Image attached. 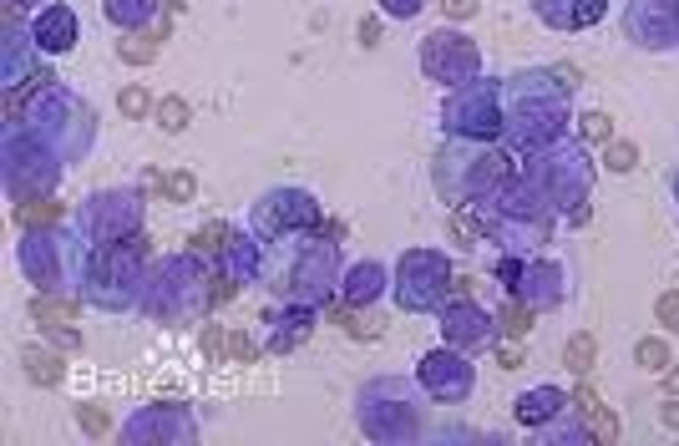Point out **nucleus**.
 <instances>
[{
    "label": "nucleus",
    "mask_w": 679,
    "mask_h": 446,
    "mask_svg": "<svg viewBox=\"0 0 679 446\" xmlns=\"http://www.w3.org/2000/svg\"><path fill=\"white\" fill-rule=\"evenodd\" d=\"M223 239H229V229H223V223H208V229L193 239V249H198V254H213V249H223Z\"/></svg>",
    "instance_id": "nucleus-26"
},
{
    "label": "nucleus",
    "mask_w": 679,
    "mask_h": 446,
    "mask_svg": "<svg viewBox=\"0 0 679 446\" xmlns=\"http://www.w3.org/2000/svg\"><path fill=\"white\" fill-rule=\"evenodd\" d=\"M441 11L451 21H467V16H477V0H441Z\"/></svg>",
    "instance_id": "nucleus-33"
},
{
    "label": "nucleus",
    "mask_w": 679,
    "mask_h": 446,
    "mask_svg": "<svg viewBox=\"0 0 679 446\" xmlns=\"http://www.w3.org/2000/svg\"><path fill=\"white\" fill-rule=\"evenodd\" d=\"M229 274H234V284H249V279L259 274V244H254V239H234V249H229Z\"/></svg>",
    "instance_id": "nucleus-16"
},
{
    "label": "nucleus",
    "mask_w": 679,
    "mask_h": 446,
    "mask_svg": "<svg viewBox=\"0 0 679 446\" xmlns=\"http://www.w3.org/2000/svg\"><path fill=\"white\" fill-rule=\"evenodd\" d=\"M654 315H659V325H664V330H679V294H659Z\"/></svg>",
    "instance_id": "nucleus-27"
},
{
    "label": "nucleus",
    "mask_w": 679,
    "mask_h": 446,
    "mask_svg": "<svg viewBox=\"0 0 679 446\" xmlns=\"http://www.w3.org/2000/svg\"><path fill=\"white\" fill-rule=\"evenodd\" d=\"M340 279V254L330 249V244H305L299 249V264L289 269V300H299V305H320L325 294H330V284Z\"/></svg>",
    "instance_id": "nucleus-4"
},
{
    "label": "nucleus",
    "mask_w": 679,
    "mask_h": 446,
    "mask_svg": "<svg viewBox=\"0 0 679 446\" xmlns=\"http://www.w3.org/2000/svg\"><path fill=\"white\" fill-rule=\"evenodd\" d=\"M188 117H193V112H188V102H183V97H163V102H158V122H163V132H183V127H188Z\"/></svg>",
    "instance_id": "nucleus-20"
},
{
    "label": "nucleus",
    "mask_w": 679,
    "mask_h": 446,
    "mask_svg": "<svg viewBox=\"0 0 679 446\" xmlns=\"http://www.w3.org/2000/svg\"><path fill=\"white\" fill-rule=\"evenodd\" d=\"M639 360H644V370H664L669 365V345L664 340H639Z\"/></svg>",
    "instance_id": "nucleus-25"
},
{
    "label": "nucleus",
    "mask_w": 679,
    "mask_h": 446,
    "mask_svg": "<svg viewBox=\"0 0 679 446\" xmlns=\"http://www.w3.org/2000/svg\"><path fill=\"white\" fill-rule=\"evenodd\" d=\"M77 416H82V426H87L92 436H107V431H112V416H107V411H97V406H82Z\"/></svg>",
    "instance_id": "nucleus-29"
},
{
    "label": "nucleus",
    "mask_w": 679,
    "mask_h": 446,
    "mask_svg": "<svg viewBox=\"0 0 679 446\" xmlns=\"http://www.w3.org/2000/svg\"><path fill=\"white\" fill-rule=\"evenodd\" d=\"M634 163H639V147H634V142H614V147H609V163H603V168H609V173H634Z\"/></svg>",
    "instance_id": "nucleus-23"
},
{
    "label": "nucleus",
    "mask_w": 679,
    "mask_h": 446,
    "mask_svg": "<svg viewBox=\"0 0 679 446\" xmlns=\"http://www.w3.org/2000/svg\"><path fill=\"white\" fill-rule=\"evenodd\" d=\"M31 31H36L41 51H71V46H77V16H71L66 6H46Z\"/></svg>",
    "instance_id": "nucleus-12"
},
{
    "label": "nucleus",
    "mask_w": 679,
    "mask_h": 446,
    "mask_svg": "<svg viewBox=\"0 0 679 446\" xmlns=\"http://www.w3.org/2000/svg\"><path fill=\"white\" fill-rule=\"evenodd\" d=\"M320 218V203L305 193V188H279V193H264L259 208H254V229L259 234H289V229H305V223Z\"/></svg>",
    "instance_id": "nucleus-6"
},
{
    "label": "nucleus",
    "mask_w": 679,
    "mask_h": 446,
    "mask_svg": "<svg viewBox=\"0 0 679 446\" xmlns=\"http://www.w3.org/2000/svg\"><path fill=\"white\" fill-rule=\"evenodd\" d=\"M142 16H153V6H147V0H107V21L132 26V21H142Z\"/></svg>",
    "instance_id": "nucleus-21"
},
{
    "label": "nucleus",
    "mask_w": 679,
    "mask_h": 446,
    "mask_svg": "<svg viewBox=\"0 0 679 446\" xmlns=\"http://www.w3.org/2000/svg\"><path fill=\"white\" fill-rule=\"evenodd\" d=\"M163 188H168V198H178V203H188V198H193V188H198V183H193V173H173V178H168V183H163Z\"/></svg>",
    "instance_id": "nucleus-30"
},
{
    "label": "nucleus",
    "mask_w": 679,
    "mask_h": 446,
    "mask_svg": "<svg viewBox=\"0 0 679 446\" xmlns=\"http://www.w3.org/2000/svg\"><path fill=\"white\" fill-rule=\"evenodd\" d=\"M472 365L462 355H451V350H431L421 355V386L436 396V401H467L472 396Z\"/></svg>",
    "instance_id": "nucleus-7"
},
{
    "label": "nucleus",
    "mask_w": 679,
    "mask_h": 446,
    "mask_svg": "<svg viewBox=\"0 0 679 446\" xmlns=\"http://www.w3.org/2000/svg\"><path fill=\"white\" fill-rule=\"evenodd\" d=\"M421 6H426V0H381V11H386V16H396V21H411Z\"/></svg>",
    "instance_id": "nucleus-31"
},
{
    "label": "nucleus",
    "mask_w": 679,
    "mask_h": 446,
    "mask_svg": "<svg viewBox=\"0 0 679 446\" xmlns=\"http://www.w3.org/2000/svg\"><path fill=\"white\" fill-rule=\"evenodd\" d=\"M26 376H31L36 386H56V381H61V360L46 355V350H26Z\"/></svg>",
    "instance_id": "nucleus-18"
},
{
    "label": "nucleus",
    "mask_w": 679,
    "mask_h": 446,
    "mask_svg": "<svg viewBox=\"0 0 679 446\" xmlns=\"http://www.w3.org/2000/svg\"><path fill=\"white\" fill-rule=\"evenodd\" d=\"M512 294H517L522 305H533V310L558 305V300H563V274H558V264H522Z\"/></svg>",
    "instance_id": "nucleus-9"
},
{
    "label": "nucleus",
    "mask_w": 679,
    "mask_h": 446,
    "mask_svg": "<svg viewBox=\"0 0 679 446\" xmlns=\"http://www.w3.org/2000/svg\"><path fill=\"white\" fill-rule=\"evenodd\" d=\"M497 320H502V325H497L502 335H527V330H533V305H522V300H507Z\"/></svg>",
    "instance_id": "nucleus-19"
},
{
    "label": "nucleus",
    "mask_w": 679,
    "mask_h": 446,
    "mask_svg": "<svg viewBox=\"0 0 679 446\" xmlns=\"http://www.w3.org/2000/svg\"><path fill=\"white\" fill-rule=\"evenodd\" d=\"M61 208L56 203H41V208H21V223H36V218H56Z\"/></svg>",
    "instance_id": "nucleus-34"
},
{
    "label": "nucleus",
    "mask_w": 679,
    "mask_h": 446,
    "mask_svg": "<svg viewBox=\"0 0 679 446\" xmlns=\"http://www.w3.org/2000/svg\"><path fill=\"white\" fill-rule=\"evenodd\" d=\"M234 355H239V360H249V355H254V345H249L244 335H234Z\"/></svg>",
    "instance_id": "nucleus-36"
},
{
    "label": "nucleus",
    "mask_w": 679,
    "mask_h": 446,
    "mask_svg": "<svg viewBox=\"0 0 679 446\" xmlns=\"http://www.w3.org/2000/svg\"><path fill=\"white\" fill-rule=\"evenodd\" d=\"M117 51H122L127 61H153V56H158V41H153V46H147V36H132V41H122Z\"/></svg>",
    "instance_id": "nucleus-28"
},
{
    "label": "nucleus",
    "mask_w": 679,
    "mask_h": 446,
    "mask_svg": "<svg viewBox=\"0 0 679 446\" xmlns=\"http://www.w3.org/2000/svg\"><path fill=\"white\" fill-rule=\"evenodd\" d=\"M558 411H568V396L558 386H533L527 396H517V406H512L517 426H548Z\"/></svg>",
    "instance_id": "nucleus-11"
},
{
    "label": "nucleus",
    "mask_w": 679,
    "mask_h": 446,
    "mask_svg": "<svg viewBox=\"0 0 679 446\" xmlns=\"http://www.w3.org/2000/svg\"><path fill=\"white\" fill-rule=\"evenodd\" d=\"M674 193H679V178H674Z\"/></svg>",
    "instance_id": "nucleus-38"
},
{
    "label": "nucleus",
    "mask_w": 679,
    "mask_h": 446,
    "mask_svg": "<svg viewBox=\"0 0 679 446\" xmlns=\"http://www.w3.org/2000/svg\"><path fill=\"white\" fill-rule=\"evenodd\" d=\"M381 284H386V269L375 264V259H365V264L345 269V294H350L355 305H370L375 294H381Z\"/></svg>",
    "instance_id": "nucleus-14"
},
{
    "label": "nucleus",
    "mask_w": 679,
    "mask_h": 446,
    "mask_svg": "<svg viewBox=\"0 0 679 446\" xmlns=\"http://www.w3.org/2000/svg\"><path fill=\"white\" fill-rule=\"evenodd\" d=\"M31 320H36V325H51V320H71V300H66V305H56V300H36V305H31Z\"/></svg>",
    "instance_id": "nucleus-24"
},
{
    "label": "nucleus",
    "mask_w": 679,
    "mask_h": 446,
    "mask_svg": "<svg viewBox=\"0 0 679 446\" xmlns=\"http://www.w3.org/2000/svg\"><path fill=\"white\" fill-rule=\"evenodd\" d=\"M558 163H563V168H553V178H538V183L548 188V198H563V188L583 193V188H588V158H583V153H573V147H563Z\"/></svg>",
    "instance_id": "nucleus-13"
},
{
    "label": "nucleus",
    "mask_w": 679,
    "mask_h": 446,
    "mask_svg": "<svg viewBox=\"0 0 679 446\" xmlns=\"http://www.w3.org/2000/svg\"><path fill=\"white\" fill-rule=\"evenodd\" d=\"M451 284V269L436 249H411L401 254V284H396V300L401 310H436L441 294Z\"/></svg>",
    "instance_id": "nucleus-3"
},
{
    "label": "nucleus",
    "mask_w": 679,
    "mask_h": 446,
    "mask_svg": "<svg viewBox=\"0 0 679 446\" xmlns=\"http://www.w3.org/2000/svg\"><path fill=\"white\" fill-rule=\"evenodd\" d=\"M664 386H669V396H679V370H669V381H664Z\"/></svg>",
    "instance_id": "nucleus-37"
},
{
    "label": "nucleus",
    "mask_w": 679,
    "mask_h": 446,
    "mask_svg": "<svg viewBox=\"0 0 679 446\" xmlns=\"http://www.w3.org/2000/svg\"><path fill=\"white\" fill-rule=\"evenodd\" d=\"M446 340L462 345V350H487L497 340V325H492V315L482 305H472L467 294H462V305L446 310Z\"/></svg>",
    "instance_id": "nucleus-8"
},
{
    "label": "nucleus",
    "mask_w": 679,
    "mask_h": 446,
    "mask_svg": "<svg viewBox=\"0 0 679 446\" xmlns=\"http://www.w3.org/2000/svg\"><path fill=\"white\" fill-rule=\"evenodd\" d=\"M659 421H664V426H669V431H679V401H669V406H664V411H659Z\"/></svg>",
    "instance_id": "nucleus-35"
},
{
    "label": "nucleus",
    "mask_w": 679,
    "mask_h": 446,
    "mask_svg": "<svg viewBox=\"0 0 679 446\" xmlns=\"http://www.w3.org/2000/svg\"><path fill=\"white\" fill-rule=\"evenodd\" d=\"M578 411L588 416V436H598L603 446H609V441H619V421H614V411L603 406V401H598V396H593L588 386L578 391Z\"/></svg>",
    "instance_id": "nucleus-15"
},
{
    "label": "nucleus",
    "mask_w": 679,
    "mask_h": 446,
    "mask_svg": "<svg viewBox=\"0 0 679 446\" xmlns=\"http://www.w3.org/2000/svg\"><path fill=\"white\" fill-rule=\"evenodd\" d=\"M477 66H482V56H477V46L462 31H431L421 41V71L431 82L467 87V82H477Z\"/></svg>",
    "instance_id": "nucleus-2"
},
{
    "label": "nucleus",
    "mask_w": 679,
    "mask_h": 446,
    "mask_svg": "<svg viewBox=\"0 0 679 446\" xmlns=\"http://www.w3.org/2000/svg\"><path fill=\"white\" fill-rule=\"evenodd\" d=\"M502 92L492 82H467L457 97L441 107V127L457 132V137H492L502 132Z\"/></svg>",
    "instance_id": "nucleus-1"
},
{
    "label": "nucleus",
    "mask_w": 679,
    "mask_h": 446,
    "mask_svg": "<svg viewBox=\"0 0 679 446\" xmlns=\"http://www.w3.org/2000/svg\"><path fill=\"white\" fill-rule=\"evenodd\" d=\"M593 360H598V340H593V335H573L568 350H563V365L573 370V376H588Z\"/></svg>",
    "instance_id": "nucleus-17"
},
{
    "label": "nucleus",
    "mask_w": 679,
    "mask_h": 446,
    "mask_svg": "<svg viewBox=\"0 0 679 446\" xmlns=\"http://www.w3.org/2000/svg\"><path fill=\"white\" fill-rule=\"evenodd\" d=\"M122 112H127V117H142V112H147V92H142V87H127V92H122Z\"/></svg>",
    "instance_id": "nucleus-32"
},
{
    "label": "nucleus",
    "mask_w": 679,
    "mask_h": 446,
    "mask_svg": "<svg viewBox=\"0 0 679 446\" xmlns=\"http://www.w3.org/2000/svg\"><path fill=\"white\" fill-rule=\"evenodd\" d=\"M624 31L634 46H649V51L679 46V0H634Z\"/></svg>",
    "instance_id": "nucleus-5"
},
{
    "label": "nucleus",
    "mask_w": 679,
    "mask_h": 446,
    "mask_svg": "<svg viewBox=\"0 0 679 446\" xmlns=\"http://www.w3.org/2000/svg\"><path fill=\"white\" fill-rule=\"evenodd\" d=\"M538 16L558 31H578L609 16V0H538Z\"/></svg>",
    "instance_id": "nucleus-10"
},
{
    "label": "nucleus",
    "mask_w": 679,
    "mask_h": 446,
    "mask_svg": "<svg viewBox=\"0 0 679 446\" xmlns=\"http://www.w3.org/2000/svg\"><path fill=\"white\" fill-rule=\"evenodd\" d=\"M578 127H583V137H593V142H614V117H609V112H583Z\"/></svg>",
    "instance_id": "nucleus-22"
}]
</instances>
